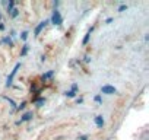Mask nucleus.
<instances>
[{
    "label": "nucleus",
    "mask_w": 149,
    "mask_h": 140,
    "mask_svg": "<svg viewBox=\"0 0 149 140\" xmlns=\"http://www.w3.org/2000/svg\"><path fill=\"white\" fill-rule=\"evenodd\" d=\"M19 67H21V63H16V66L13 67V70L10 72V75L8 76V82H6V86L9 88L10 85H12V82H13V78L16 76V73H18V70H19Z\"/></svg>",
    "instance_id": "f257e3e1"
},
{
    "label": "nucleus",
    "mask_w": 149,
    "mask_h": 140,
    "mask_svg": "<svg viewBox=\"0 0 149 140\" xmlns=\"http://www.w3.org/2000/svg\"><path fill=\"white\" fill-rule=\"evenodd\" d=\"M51 22L54 24V25H57V26H60L61 24H63V18H61V15H60V12L56 9L54 12H53V16H51Z\"/></svg>",
    "instance_id": "f03ea898"
},
{
    "label": "nucleus",
    "mask_w": 149,
    "mask_h": 140,
    "mask_svg": "<svg viewBox=\"0 0 149 140\" xmlns=\"http://www.w3.org/2000/svg\"><path fill=\"white\" fill-rule=\"evenodd\" d=\"M117 92V89L111 85H104L101 86V94H105V95H114Z\"/></svg>",
    "instance_id": "7ed1b4c3"
},
{
    "label": "nucleus",
    "mask_w": 149,
    "mask_h": 140,
    "mask_svg": "<svg viewBox=\"0 0 149 140\" xmlns=\"http://www.w3.org/2000/svg\"><path fill=\"white\" fill-rule=\"evenodd\" d=\"M47 24H48V21H42V22H40V25H38V26L35 28V31H34L35 37H38V35H40V32H41V31H42V29L47 26Z\"/></svg>",
    "instance_id": "20e7f679"
},
{
    "label": "nucleus",
    "mask_w": 149,
    "mask_h": 140,
    "mask_svg": "<svg viewBox=\"0 0 149 140\" xmlns=\"http://www.w3.org/2000/svg\"><path fill=\"white\" fill-rule=\"evenodd\" d=\"M32 117H34L32 111H29V112H25V114L22 115V118L18 121V124H21V123H25V121H29V120H32Z\"/></svg>",
    "instance_id": "39448f33"
},
{
    "label": "nucleus",
    "mask_w": 149,
    "mask_h": 140,
    "mask_svg": "<svg viewBox=\"0 0 149 140\" xmlns=\"http://www.w3.org/2000/svg\"><path fill=\"white\" fill-rule=\"evenodd\" d=\"M94 121H95V124H97V127H100V128H102V125H104V118H102V115H97Z\"/></svg>",
    "instance_id": "423d86ee"
},
{
    "label": "nucleus",
    "mask_w": 149,
    "mask_h": 140,
    "mask_svg": "<svg viewBox=\"0 0 149 140\" xmlns=\"http://www.w3.org/2000/svg\"><path fill=\"white\" fill-rule=\"evenodd\" d=\"M92 31H94V26H91V28L88 29V32H86V35H85V38H84V45H85V44H88V41H89V37H91Z\"/></svg>",
    "instance_id": "0eeeda50"
},
{
    "label": "nucleus",
    "mask_w": 149,
    "mask_h": 140,
    "mask_svg": "<svg viewBox=\"0 0 149 140\" xmlns=\"http://www.w3.org/2000/svg\"><path fill=\"white\" fill-rule=\"evenodd\" d=\"M53 76H54V70H50V72H47V73H44V75H42V78H41V79H42V80H47V79H51Z\"/></svg>",
    "instance_id": "6e6552de"
},
{
    "label": "nucleus",
    "mask_w": 149,
    "mask_h": 140,
    "mask_svg": "<svg viewBox=\"0 0 149 140\" xmlns=\"http://www.w3.org/2000/svg\"><path fill=\"white\" fill-rule=\"evenodd\" d=\"M2 42H6V44H9V45H13V42H12V38H10V37H5V38L2 40Z\"/></svg>",
    "instance_id": "1a4fd4ad"
},
{
    "label": "nucleus",
    "mask_w": 149,
    "mask_h": 140,
    "mask_svg": "<svg viewBox=\"0 0 149 140\" xmlns=\"http://www.w3.org/2000/svg\"><path fill=\"white\" fill-rule=\"evenodd\" d=\"M13 6H15V2H13V0H10V2H9V5H8V12H12V10L15 9Z\"/></svg>",
    "instance_id": "9d476101"
},
{
    "label": "nucleus",
    "mask_w": 149,
    "mask_h": 140,
    "mask_svg": "<svg viewBox=\"0 0 149 140\" xmlns=\"http://www.w3.org/2000/svg\"><path fill=\"white\" fill-rule=\"evenodd\" d=\"M34 101H35V104H37L38 107H41V105L45 102V99H44V98H38V99H34Z\"/></svg>",
    "instance_id": "9b49d317"
},
{
    "label": "nucleus",
    "mask_w": 149,
    "mask_h": 140,
    "mask_svg": "<svg viewBox=\"0 0 149 140\" xmlns=\"http://www.w3.org/2000/svg\"><path fill=\"white\" fill-rule=\"evenodd\" d=\"M64 95H66V96H69V98H73L74 95H76V92H74V91H72V89H70V91H67V92H66Z\"/></svg>",
    "instance_id": "f8f14e48"
},
{
    "label": "nucleus",
    "mask_w": 149,
    "mask_h": 140,
    "mask_svg": "<svg viewBox=\"0 0 149 140\" xmlns=\"http://www.w3.org/2000/svg\"><path fill=\"white\" fill-rule=\"evenodd\" d=\"M18 15H19V10H18V9H13V10L10 12V16H12V18H18Z\"/></svg>",
    "instance_id": "ddd939ff"
},
{
    "label": "nucleus",
    "mask_w": 149,
    "mask_h": 140,
    "mask_svg": "<svg viewBox=\"0 0 149 140\" xmlns=\"http://www.w3.org/2000/svg\"><path fill=\"white\" fill-rule=\"evenodd\" d=\"M28 45H24V48H22V51H21V55H26V53H28Z\"/></svg>",
    "instance_id": "4468645a"
},
{
    "label": "nucleus",
    "mask_w": 149,
    "mask_h": 140,
    "mask_svg": "<svg viewBox=\"0 0 149 140\" xmlns=\"http://www.w3.org/2000/svg\"><path fill=\"white\" fill-rule=\"evenodd\" d=\"M26 38H28V32H26V31H24V32L21 34V40H24V41H26Z\"/></svg>",
    "instance_id": "2eb2a0df"
},
{
    "label": "nucleus",
    "mask_w": 149,
    "mask_h": 140,
    "mask_svg": "<svg viewBox=\"0 0 149 140\" xmlns=\"http://www.w3.org/2000/svg\"><path fill=\"white\" fill-rule=\"evenodd\" d=\"M94 99H95V102H98V104H101V102H102V98H101L100 95H97V96H95Z\"/></svg>",
    "instance_id": "dca6fc26"
},
{
    "label": "nucleus",
    "mask_w": 149,
    "mask_h": 140,
    "mask_svg": "<svg viewBox=\"0 0 149 140\" xmlns=\"http://www.w3.org/2000/svg\"><path fill=\"white\" fill-rule=\"evenodd\" d=\"M126 9H127V6H126V5H121V6L118 8V12H124Z\"/></svg>",
    "instance_id": "f3484780"
},
{
    "label": "nucleus",
    "mask_w": 149,
    "mask_h": 140,
    "mask_svg": "<svg viewBox=\"0 0 149 140\" xmlns=\"http://www.w3.org/2000/svg\"><path fill=\"white\" fill-rule=\"evenodd\" d=\"M25 105H26V102H21V104H19V107H18V110H19V111H21V110H24V108H25Z\"/></svg>",
    "instance_id": "a211bd4d"
},
{
    "label": "nucleus",
    "mask_w": 149,
    "mask_h": 140,
    "mask_svg": "<svg viewBox=\"0 0 149 140\" xmlns=\"http://www.w3.org/2000/svg\"><path fill=\"white\" fill-rule=\"evenodd\" d=\"M79 140H88V136H81Z\"/></svg>",
    "instance_id": "6ab92c4d"
},
{
    "label": "nucleus",
    "mask_w": 149,
    "mask_h": 140,
    "mask_svg": "<svg viewBox=\"0 0 149 140\" xmlns=\"http://www.w3.org/2000/svg\"><path fill=\"white\" fill-rule=\"evenodd\" d=\"M105 22H107V24H111V22H113V18H108V19H107Z\"/></svg>",
    "instance_id": "aec40b11"
},
{
    "label": "nucleus",
    "mask_w": 149,
    "mask_h": 140,
    "mask_svg": "<svg viewBox=\"0 0 149 140\" xmlns=\"http://www.w3.org/2000/svg\"><path fill=\"white\" fill-rule=\"evenodd\" d=\"M3 29H5V25H3V24H0V31H3Z\"/></svg>",
    "instance_id": "412c9836"
},
{
    "label": "nucleus",
    "mask_w": 149,
    "mask_h": 140,
    "mask_svg": "<svg viewBox=\"0 0 149 140\" xmlns=\"http://www.w3.org/2000/svg\"><path fill=\"white\" fill-rule=\"evenodd\" d=\"M0 18H2V15H0Z\"/></svg>",
    "instance_id": "4be33fe9"
}]
</instances>
